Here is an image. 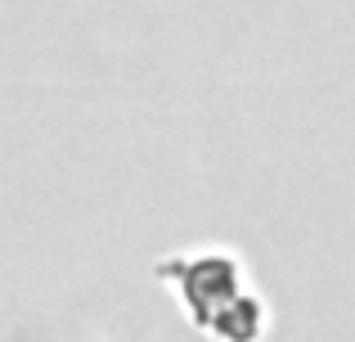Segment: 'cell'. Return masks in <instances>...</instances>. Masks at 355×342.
<instances>
[{
  "label": "cell",
  "instance_id": "cell-1",
  "mask_svg": "<svg viewBox=\"0 0 355 342\" xmlns=\"http://www.w3.org/2000/svg\"><path fill=\"white\" fill-rule=\"evenodd\" d=\"M157 275H175L193 307V320L230 342H252L261 334V307L239 289V271L225 257H193V262H162Z\"/></svg>",
  "mask_w": 355,
  "mask_h": 342
}]
</instances>
